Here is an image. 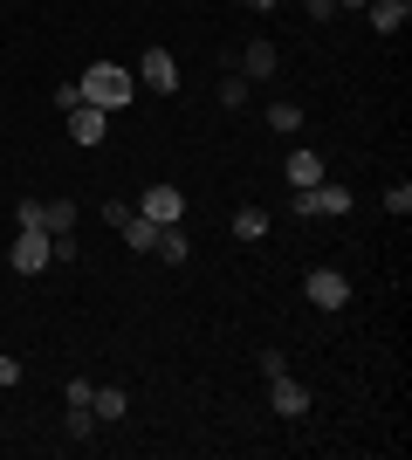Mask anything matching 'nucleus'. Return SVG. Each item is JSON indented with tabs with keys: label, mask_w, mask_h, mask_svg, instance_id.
<instances>
[{
	"label": "nucleus",
	"mask_w": 412,
	"mask_h": 460,
	"mask_svg": "<svg viewBox=\"0 0 412 460\" xmlns=\"http://www.w3.org/2000/svg\"><path fill=\"white\" fill-rule=\"evenodd\" d=\"M76 90H83V103H97V111H124L137 96V76L124 69V62H90L76 76Z\"/></svg>",
	"instance_id": "obj_1"
},
{
	"label": "nucleus",
	"mask_w": 412,
	"mask_h": 460,
	"mask_svg": "<svg viewBox=\"0 0 412 460\" xmlns=\"http://www.w3.org/2000/svg\"><path fill=\"white\" fill-rule=\"evenodd\" d=\"M7 261H14L21 275H41L48 261H56V241L41 227H14V248H7Z\"/></svg>",
	"instance_id": "obj_2"
},
{
	"label": "nucleus",
	"mask_w": 412,
	"mask_h": 460,
	"mask_svg": "<svg viewBox=\"0 0 412 460\" xmlns=\"http://www.w3.org/2000/svg\"><path fill=\"white\" fill-rule=\"evenodd\" d=\"M137 213H145V220H158V227H179V220H186V192H179L172 179H158V186H145Z\"/></svg>",
	"instance_id": "obj_3"
},
{
	"label": "nucleus",
	"mask_w": 412,
	"mask_h": 460,
	"mask_svg": "<svg viewBox=\"0 0 412 460\" xmlns=\"http://www.w3.org/2000/svg\"><path fill=\"white\" fill-rule=\"evenodd\" d=\"M295 220H316V213H330V220H344V213H351V192L344 186H302L295 192Z\"/></svg>",
	"instance_id": "obj_4"
},
{
	"label": "nucleus",
	"mask_w": 412,
	"mask_h": 460,
	"mask_svg": "<svg viewBox=\"0 0 412 460\" xmlns=\"http://www.w3.org/2000/svg\"><path fill=\"white\" fill-rule=\"evenodd\" d=\"M302 296H310L316 309H344V303H351V275H344V269H310V275H302Z\"/></svg>",
	"instance_id": "obj_5"
},
{
	"label": "nucleus",
	"mask_w": 412,
	"mask_h": 460,
	"mask_svg": "<svg viewBox=\"0 0 412 460\" xmlns=\"http://www.w3.org/2000/svg\"><path fill=\"white\" fill-rule=\"evenodd\" d=\"M137 83H145V90H158V96H172V90H179L172 49H145V56H137Z\"/></svg>",
	"instance_id": "obj_6"
},
{
	"label": "nucleus",
	"mask_w": 412,
	"mask_h": 460,
	"mask_svg": "<svg viewBox=\"0 0 412 460\" xmlns=\"http://www.w3.org/2000/svg\"><path fill=\"white\" fill-rule=\"evenodd\" d=\"M268 405H275V412H282V420H302V412H310V385H295L289 378V371H275V378H268Z\"/></svg>",
	"instance_id": "obj_7"
},
{
	"label": "nucleus",
	"mask_w": 412,
	"mask_h": 460,
	"mask_svg": "<svg viewBox=\"0 0 412 460\" xmlns=\"http://www.w3.org/2000/svg\"><path fill=\"white\" fill-rule=\"evenodd\" d=\"M103 131H110V111H97V103H76V111H69V137H76L83 152H97Z\"/></svg>",
	"instance_id": "obj_8"
},
{
	"label": "nucleus",
	"mask_w": 412,
	"mask_h": 460,
	"mask_svg": "<svg viewBox=\"0 0 412 460\" xmlns=\"http://www.w3.org/2000/svg\"><path fill=\"white\" fill-rule=\"evenodd\" d=\"M275 62H282V49H275L268 35H255L248 49H241V76H248V83H261V76H275Z\"/></svg>",
	"instance_id": "obj_9"
},
{
	"label": "nucleus",
	"mask_w": 412,
	"mask_h": 460,
	"mask_svg": "<svg viewBox=\"0 0 412 460\" xmlns=\"http://www.w3.org/2000/svg\"><path fill=\"white\" fill-rule=\"evenodd\" d=\"M289 186H295V192H302V186H323V152L295 145V152H289Z\"/></svg>",
	"instance_id": "obj_10"
},
{
	"label": "nucleus",
	"mask_w": 412,
	"mask_h": 460,
	"mask_svg": "<svg viewBox=\"0 0 412 460\" xmlns=\"http://www.w3.org/2000/svg\"><path fill=\"white\" fill-rule=\"evenodd\" d=\"M41 234H48V241L76 234V199H41Z\"/></svg>",
	"instance_id": "obj_11"
},
{
	"label": "nucleus",
	"mask_w": 412,
	"mask_h": 460,
	"mask_svg": "<svg viewBox=\"0 0 412 460\" xmlns=\"http://www.w3.org/2000/svg\"><path fill=\"white\" fill-rule=\"evenodd\" d=\"M364 14H372V28H378V35H399V28L412 21V0H372Z\"/></svg>",
	"instance_id": "obj_12"
},
{
	"label": "nucleus",
	"mask_w": 412,
	"mask_h": 460,
	"mask_svg": "<svg viewBox=\"0 0 412 460\" xmlns=\"http://www.w3.org/2000/svg\"><path fill=\"white\" fill-rule=\"evenodd\" d=\"M118 234H124V241H131L137 254H152V248H158V220H145V213H137V207H131V213H124V220H118Z\"/></svg>",
	"instance_id": "obj_13"
},
{
	"label": "nucleus",
	"mask_w": 412,
	"mask_h": 460,
	"mask_svg": "<svg viewBox=\"0 0 412 460\" xmlns=\"http://www.w3.org/2000/svg\"><path fill=\"white\" fill-rule=\"evenodd\" d=\"M90 412H97V420H124V412H131L124 385H97V392H90Z\"/></svg>",
	"instance_id": "obj_14"
},
{
	"label": "nucleus",
	"mask_w": 412,
	"mask_h": 460,
	"mask_svg": "<svg viewBox=\"0 0 412 460\" xmlns=\"http://www.w3.org/2000/svg\"><path fill=\"white\" fill-rule=\"evenodd\" d=\"M152 254H165V261H172V269H179V261L193 254V241H186V227H158V248H152Z\"/></svg>",
	"instance_id": "obj_15"
},
{
	"label": "nucleus",
	"mask_w": 412,
	"mask_h": 460,
	"mask_svg": "<svg viewBox=\"0 0 412 460\" xmlns=\"http://www.w3.org/2000/svg\"><path fill=\"white\" fill-rule=\"evenodd\" d=\"M268 131H282V137H295V131H302V111H295L289 96H282V103H268Z\"/></svg>",
	"instance_id": "obj_16"
},
{
	"label": "nucleus",
	"mask_w": 412,
	"mask_h": 460,
	"mask_svg": "<svg viewBox=\"0 0 412 460\" xmlns=\"http://www.w3.org/2000/svg\"><path fill=\"white\" fill-rule=\"evenodd\" d=\"M234 234H241V241H268V213H261V207H241L234 213Z\"/></svg>",
	"instance_id": "obj_17"
},
{
	"label": "nucleus",
	"mask_w": 412,
	"mask_h": 460,
	"mask_svg": "<svg viewBox=\"0 0 412 460\" xmlns=\"http://www.w3.org/2000/svg\"><path fill=\"white\" fill-rule=\"evenodd\" d=\"M220 103H227V111H241V103H248V76H241V69H227V83H220Z\"/></svg>",
	"instance_id": "obj_18"
},
{
	"label": "nucleus",
	"mask_w": 412,
	"mask_h": 460,
	"mask_svg": "<svg viewBox=\"0 0 412 460\" xmlns=\"http://www.w3.org/2000/svg\"><path fill=\"white\" fill-rule=\"evenodd\" d=\"M385 213H392V220H406V213H412V186H406V179L385 186Z\"/></svg>",
	"instance_id": "obj_19"
},
{
	"label": "nucleus",
	"mask_w": 412,
	"mask_h": 460,
	"mask_svg": "<svg viewBox=\"0 0 412 460\" xmlns=\"http://www.w3.org/2000/svg\"><path fill=\"white\" fill-rule=\"evenodd\" d=\"M97 433V412L90 405H69V440H90Z\"/></svg>",
	"instance_id": "obj_20"
},
{
	"label": "nucleus",
	"mask_w": 412,
	"mask_h": 460,
	"mask_svg": "<svg viewBox=\"0 0 412 460\" xmlns=\"http://www.w3.org/2000/svg\"><path fill=\"white\" fill-rule=\"evenodd\" d=\"M90 392H97L90 378H69V385H62V399H69V405H90Z\"/></svg>",
	"instance_id": "obj_21"
},
{
	"label": "nucleus",
	"mask_w": 412,
	"mask_h": 460,
	"mask_svg": "<svg viewBox=\"0 0 412 460\" xmlns=\"http://www.w3.org/2000/svg\"><path fill=\"white\" fill-rule=\"evenodd\" d=\"M14 227H41V199H21V207H14Z\"/></svg>",
	"instance_id": "obj_22"
},
{
	"label": "nucleus",
	"mask_w": 412,
	"mask_h": 460,
	"mask_svg": "<svg viewBox=\"0 0 412 460\" xmlns=\"http://www.w3.org/2000/svg\"><path fill=\"white\" fill-rule=\"evenodd\" d=\"M302 7H310V21H330L337 14V0H302Z\"/></svg>",
	"instance_id": "obj_23"
},
{
	"label": "nucleus",
	"mask_w": 412,
	"mask_h": 460,
	"mask_svg": "<svg viewBox=\"0 0 412 460\" xmlns=\"http://www.w3.org/2000/svg\"><path fill=\"white\" fill-rule=\"evenodd\" d=\"M0 385H21V358H0Z\"/></svg>",
	"instance_id": "obj_24"
},
{
	"label": "nucleus",
	"mask_w": 412,
	"mask_h": 460,
	"mask_svg": "<svg viewBox=\"0 0 412 460\" xmlns=\"http://www.w3.org/2000/svg\"><path fill=\"white\" fill-rule=\"evenodd\" d=\"M275 7H282V0H248V14H275Z\"/></svg>",
	"instance_id": "obj_25"
},
{
	"label": "nucleus",
	"mask_w": 412,
	"mask_h": 460,
	"mask_svg": "<svg viewBox=\"0 0 412 460\" xmlns=\"http://www.w3.org/2000/svg\"><path fill=\"white\" fill-rule=\"evenodd\" d=\"M337 7H372V0H337Z\"/></svg>",
	"instance_id": "obj_26"
}]
</instances>
